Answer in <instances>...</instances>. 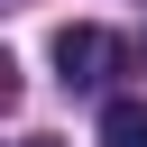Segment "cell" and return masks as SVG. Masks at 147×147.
<instances>
[{
	"label": "cell",
	"instance_id": "obj_1",
	"mask_svg": "<svg viewBox=\"0 0 147 147\" xmlns=\"http://www.w3.org/2000/svg\"><path fill=\"white\" fill-rule=\"evenodd\" d=\"M55 74H64L74 92H101V83L119 74V37H110V28H64V37H55Z\"/></svg>",
	"mask_w": 147,
	"mask_h": 147
},
{
	"label": "cell",
	"instance_id": "obj_2",
	"mask_svg": "<svg viewBox=\"0 0 147 147\" xmlns=\"http://www.w3.org/2000/svg\"><path fill=\"white\" fill-rule=\"evenodd\" d=\"M101 147H147V101H110L101 110Z\"/></svg>",
	"mask_w": 147,
	"mask_h": 147
},
{
	"label": "cell",
	"instance_id": "obj_3",
	"mask_svg": "<svg viewBox=\"0 0 147 147\" xmlns=\"http://www.w3.org/2000/svg\"><path fill=\"white\" fill-rule=\"evenodd\" d=\"M28 147H55V138H28Z\"/></svg>",
	"mask_w": 147,
	"mask_h": 147
}]
</instances>
